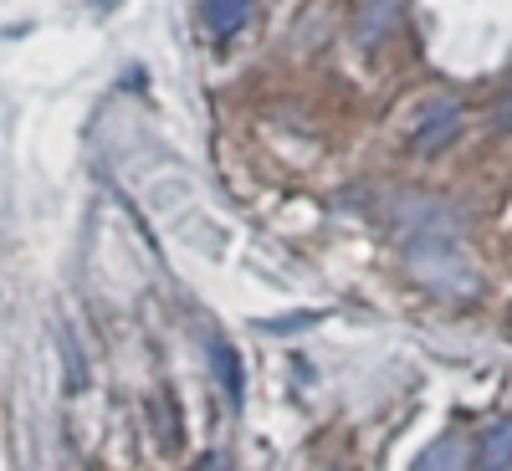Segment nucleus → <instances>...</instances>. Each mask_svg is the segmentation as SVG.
<instances>
[{"instance_id": "obj_2", "label": "nucleus", "mask_w": 512, "mask_h": 471, "mask_svg": "<svg viewBox=\"0 0 512 471\" xmlns=\"http://www.w3.org/2000/svg\"><path fill=\"white\" fill-rule=\"evenodd\" d=\"M466 461H472L466 441L461 436H441V441H431L415 456V471H466Z\"/></svg>"}, {"instance_id": "obj_6", "label": "nucleus", "mask_w": 512, "mask_h": 471, "mask_svg": "<svg viewBox=\"0 0 512 471\" xmlns=\"http://www.w3.org/2000/svg\"><path fill=\"white\" fill-rule=\"evenodd\" d=\"M323 313H297V318H277V323H262L267 333H287V328H303V323H318Z\"/></svg>"}, {"instance_id": "obj_7", "label": "nucleus", "mask_w": 512, "mask_h": 471, "mask_svg": "<svg viewBox=\"0 0 512 471\" xmlns=\"http://www.w3.org/2000/svg\"><path fill=\"white\" fill-rule=\"evenodd\" d=\"M195 471H231V466H226V456H221V451H210V456H200V461H195Z\"/></svg>"}, {"instance_id": "obj_4", "label": "nucleus", "mask_w": 512, "mask_h": 471, "mask_svg": "<svg viewBox=\"0 0 512 471\" xmlns=\"http://www.w3.org/2000/svg\"><path fill=\"white\" fill-rule=\"evenodd\" d=\"M482 471H512V420L487 425V436H482Z\"/></svg>"}, {"instance_id": "obj_1", "label": "nucleus", "mask_w": 512, "mask_h": 471, "mask_svg": "<svg viewBox=\"0 0 512 471\" xmlns=\"http://www.w3.org/2000/svg\"><path fill=\"white\" fill-rule=\"evenodd\" d=\"M456 103H436L431 113H425V123L415 128V139H410V149H420V154H436V149H446L451 144V134H456Z\"/></svg>"}, {"instance_id": "obj_3", "label": "nucleus", "mask_w": 512, "mask_h": 471, "mask_svg": "<svg viewBox=\"0 0 512 471\" xmlns=\"http://www.w3.org/2000/svg\"><path fill=\"white\" fill-rule=\"evenodd\" d=\"M251 16V0H200V21L216 31V36H231L241 31Z\"/></svg>"}, {"instance_id": "obj_5", "label": "nucleus", "mask_w": 512, "mask_h": 471, "mask_svg": "<svg viewBox=\"0 0 512 471\" xmlns=\"http://www.w3.org/2000/svg\"><path fill=\"white\" fill-rule=\"evenodd\" d=\"M210 364H216V379H221L226 400L241 405V359H236V349L226 344V338H216V344H210Z\"/></svg>"}]
</instances>
